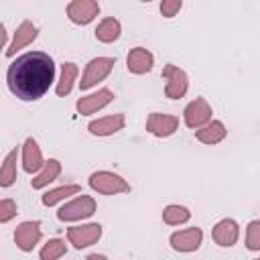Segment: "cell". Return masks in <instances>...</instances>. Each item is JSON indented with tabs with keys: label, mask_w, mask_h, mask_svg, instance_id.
I'll return each instance as SVG.
<instances>
[{
	"label": "cell",
	"mask_w": 260,
	"mask_h": 260,
	"mask_svg": "<svg viewBox=\"0 0 260 260\" xmlns=\"http://www.w3.org/2000/svg\"><path fill=\"white\" fill-rule=\"evenodd\" d=\"M169 242H171V248L177 252H195L203 242V232H201V228L179 230V232L171 234Z\"/></svg>",
	"instance_id": "11"
},
{
	"label": "cell",
	"mask_w": 260,
	"mask_h": 260,
	"mask_svg": "<svg viewBox=\"0 0 260 260\" xmlns=\"http://www.w3.org/2000/svg\"><path fill=\"white\" fill-rule=\"evenodd\" d=\"M152 65H154V57H152V53L148 49H144V47L130 49V53L126 57V67H128L130 73L144 75V73H148L152 69Z\"/></svg>",
	"instance_id": "16"
},
{
	"label": "cell",
	"mask_w": 260,
	"mask_h": 260,
	"mask_svg": "<svg viewBox=\"0 0 260 260\" xmlns=\"http://www.w3.org/2000/svg\"><path fill=\"white\" fill-rule=\"evenodd\" d=\"M181 6H183V0H162L160 2V14L165 18H173L175 14H179Z\"/></svg>",
	"instance_id": "28"
},
{
	"label": "cell",
	"mask_w": 260,
	"mask_h": 260,
	"mask_svg": "<svg viewBox=\"0 0 260 260\" xmlns=\"http://www.w3.org/2000/svg\"><path fill=\"white\" fill-rule=\"evenodd\" d=\"M124 124H126L124 114H112V116H104V118L91 120L87 124V130L93 136H112V134L120 132L124 128Z\"/></svg>",
	"instance_id": "15"
},
{
	"label": "cell",
	"mask_w": 260,
	"mask_h": 260,
	"mask_svg": "<svg viewBox=\"0 0 260 260\" xmlns=\"http://www.w3.org/2000/svg\"><path fill=\"white\" fill-rule=\"evenodd\" d=\"M211 236H213V242L221 248H232L236 242H238V236H240V225L225 217V219H219L213 230H211Z\"/></svg>",
	"instance_id": "14"
},
{
	"label": "cell",
	"mask_w": 260,
	"mask_h": 260,
	"mask_svg": "<svg viewBox=\"0 0 260 260\" xmlns=\"http://www.w3.org/2000/svg\"><path fill=\"white\" fill-rule=\"evenodd\" d=\"M95 39L100 41V43H114V41H118L120 39V32H122V24H120V20L118 18H114V16H108V18H104V20H100V24L95 26Z\"/></svg>",
	"instance_id": "19"
},
{
	"label": "cell",
	"mask_w": 260,
	"mask_h": 260,
	"mask_svg": "<svg viewBox=\"0 0 260 260\" xmlns=\"http://www.w3.org/2000/svg\"><path fill=\"white\" fill-rule=\"evenodd\" d=\"M162 77L167 81L165 83V95L169 100H181L187 93V89H189V77H187V73L181 67L173 65V63L165 65L162 67Z\"/></svg>",
	"instance_id": "5"
},
{
	"label": "cell",
	"mask_w": 260,
	"mask_h": 260,
	"mask_svg": "<svg viewBox=\"0 0 260 260\" xmlns=\"http://www.w3.org/2000/svg\"><path fill=\"white\" fill-rule=\"evenodd\" d=\"M225 134H228V130L221 120H209L205 126L195 130V138L203 144H217L225 138Z\"/></svg>",
	"instance_id": "18"
},
{
	"label": "cell",
	"mask_w": 260,
	"mask_h": 260,
	"mask_svg": "<svg viewBox=\"0 0 260 260\" xmlns=\"http://www.w3.org/2000/svg\"><path fill=\"white\" fill-rule=\"evenodd\" d=\"M89 187L102 195H118V193H128L130 185L124 177L112 173V171H95L89 175Z\"/></svg>",
	"instance_id": "3"
},
{
	"label": "cell",
	"mask_w": 260,
	"mask_h": 260,
	"mask_svg": "<svg viewBox=\"0 0 260 260\" xmlns=\"http://www.w3.org/2000/svg\"><path fill=\"white\" fill-rule=\"evenodd\" d=\"M189 219H191V211L185 205L171 203L162 209V221L167 225H181V223H187Z\"/></svg>",
	"instance_id": "23"
},
{
	"label": "cell",
	"mask_w": 260,
	"mask_h": 260,
	"mask_svg": "<svg viewBox=\"0 0 260 260\" xmlns=\"http://www.w3.org/2000/svg\"><path fill=\"white\" fill-rule=\"evenodd\" d=\"M100 238H102V225L100 223H83V225L67 228V240L77 250L93 246Z\"/></svg>",
	"instance_id": "7"
},
{
	"label": "cell",
	"mask_w": 260,
	"mask_h": 260,
	"mask_svg": "<svg viewBox=\"0 0 260 260\" xmlns=\"http://www.w3.org/2000/svg\"><path fill=\"white\" fill-rule=\"evenodd\" d=\"M16 213H18L16 201H12V199H2V201H0V223L10 221Z\"/></svg>",
	"instance_id": "27"
},
{
	"label": "cell",
	"mask_w": 260,
	"mask_h": 260,
	"mask_svg": "<svg viewBox=\"0 0 260 260\" xmlns=\"http://www.w3.org/2000/svg\"><path fill=\"white\" fill-rule=\"evenodd\" d=\"M55 81V63L51 55L43 51H28L16 57L8 71V89L22 102H35L43 98Z\"/></svg>",
	"instance_id": "1"
},
{
	"label": "cell",
	"mask_w": 260,
	"mask_h": 260,
	"mask_svg": "<svg viewBox=\"0 0 260 260\" xmlns=\"http://www.w3.org/2000/svg\"><path fill=\"white\" fill-rule=\"evenodd\" d=\"M140 2H150V0H140Z\"/></svg>",
	"instance_id": "29"
},
{
	"label": "cell",
	"mask_w": 260,
	"mask_h": 260,
	"mask_svg": "<svg viewBox=\"0 0 260 260\" xmlns=\"http://www.w3.org/2000/svg\"><path fill=\"white\" fill-rule=\"evenodd\" d=\"M45 162L47 160L43 158V152H41L37 140L26 138L24 144H22V171L28 173V175H35L45 167Z\"/></svg>",
	"instance_id": "17"
},
{
	"label": "cell",
	"mask_w": 260,
	"mask_h": 260,
	"mask_svg": "<svg viewBox=\"0 0 260 260\" xmlns=\"http://www.w3.org/2000/svg\"><path fill=\"white\" fill-rule=\"evenodd\" d=\"M37 35H39V28H37L30 20H22V22L16 26V30H14L12 41L6 45L4 55H6V57H14V55H16V51H20L22 47L30 45V43L37 39Z\"/></svg>",
	"instance_id": "12"
},
{
	"label": "cell",
	"mask_w": 260,
	"mask_h": 260,
	"mask_svg": "<svg viewBox=\"0 0 260 260\" xmlns=\"http://www.w3.org/2000/svg\"><path fill=\"white\" fill-rule=\"evenodd\" d=\"M65 254H67V246H65V242L59 240V238L49 240V242L41 248V252H39L41 260H57V258H61V256H65Z\"/></svg>",
	"instance_id": "25"
},
{
	"label": "cell",
	"mask_w": 260,
	"mask_h": 260,
	"mask_svg": "<svg viewBox=\"0 0 260 260\" xmlns=\"http://www.w3.org/2000/svg\"><path fill=\"white\" fill-rule=\"evenodd\" d=\"M112 100H114V91L108 89V87H102V89H98L93 93H87V95L79 98L77 104H75V108H77V112L81 116H89V114H95L98 110L106 108Z\"/></svg>",
	"instance_id": "9"
},
{
	"label": "cell",
	"mask_w": 260,
	"mask_h": 260,
	"mask_svg": "<svg viewBox=\"0 0 260 260\" xmlns=\"http://www.w3.org/2000/svg\"><path fill=\"white\" fill-rule=\"evenodd\" d=\"M77 73H79V69H77L75 63H69L67 61V63L61 65V77H59V81L55 85V93L59 98H65V95L71 93V89H73V85L77 81Z\"/></svg>",
	"instance_id": "20"
},
{
	"label": "cell",
	"mask_w": 260,
	"mask_h": 260,
	"mask_svg": "<svg viewBox=\"0 0 260 260\" xmlns=\"http://www.w3.org/2000/svg\"><path fill=\"white\" fill-rule=\"evenodd\" d=\"M95 199L89 195H77L75 199L67 201L65 205L59 207L57 211V219L59 221H79V219H87L95 213Z\"/></svg>",
	"instance_id": "2"
},
{
	"label": "cell",
	"mask_w": 260,
	"mask_h": 260,
	"mask_svg": "<svg viewBox=\"0 0 260 260\" xmlns=\"http://www.w3.org/2000/svg\"><path fill=\"white\" fill-rule=\"evenodd\" d=\"M77 193H81V187L75 185V183H69V185H61V187H55V189L47 191V193L41 197V201H43L45 207H53V205H57L59 201H63V199H67V197H71V195H77Z\"/></svg>",
	"instance_id": "22"
},
{
	"label": "cell",
	"mask_w": 260,
	"mask_h": 260,
	"mask_svg": "<svg viewBox=\"0 0 260 260\" xmlns=\"http://www.w3.org/2000/svg\"><path fill=\"white\" fill-rule=\"evenodd\" d=\"M41 221H22L14 232V242L22 252H30L41 242Z\"/></svg>",
	"instance_id": "13"
},
{
	"label": "cell",
	"mask_w": 260,
	"mask_h": 260,
	"mask_svg": "<svg viewBox=\"0 0 260 260\" xmlns=\"http://www.w3.org/2000/svg\"><path fill=\"white\" fill-rule=\"evenodd\" d=\"M211 106L205 98H195L193 102H189L183 110V120H185V126L191 128V130H197L201 126H205L209 120H211Z\"/></svg>",
	"instance_id": "6"
},
{
	"label": "cell",
	"mask_w": 260,
	"mask_h": 260,
	"mask_svg": "<svg viewBox=\"0 0 260 260\" xmlns=\"http://www.w3.org/2000/svg\"><path fill=\"white\" fill-rule=\"evenodd\" d=\"M246 248L260 252V219H252L246 225Z\"/></svg>",
	"instance_id": "26"
},
{
	"label": "cell",
	"mask_w": 260,
	"mask_h": 260,
	"mask_svg": "<svg viewBox=\"0 0 260 260\" xmlns=\"http://www.w3.org/2000/svg\"><path fill=\"white\" fill-rule=\"evenodd\" d=\"M100 14L98 0H71L67 4V18L73 24H89Z\"/></svg>",
	"instance_id": "8"
},
{
	"label": "cell",
	"mask_w": 260,
	"mask_h": 260,
	"mask_svg": "<svg viewBox=\"0 0 260 260\" xmlns=\"http://www.w3.org/2000/svg\"><path fill=\"white\" fill-rule=\"evenodd\" d=\"M59 175H61V162L57 158H49L45 162V167L35 175V179H30V187L32 189H43L49 183H53Z\"/></svg>",
	"instance_id": "21"
},
{
	"label": "cell",
	"mask_w": 260,
	"mask_h": 260,
	"mask_svg": "<svg viewBox=\"0 0 260 260\" xmlns=\"http://www.w3.org/2000/svg\"><path fill=\"white\" fill-rule=\"evenodd\" d=\"M114 63H116L114 57H93V59L85 65V71H83V75H81V81H79L81 91L93 87L98 81H104V79L110 75Z\"/></svg>",
	"instance_id": "4"
},
{
	"label": "cell",
	"mask_w": 260,
	"mask_h": 260,
	"mask_svg": "<svg viewBox=\"0 0 260 260\" xmlns=\"http://www.w3.org/2000/svg\"><path fill=\"white\" fill-rule=\"evenodd\" d=\"M177 128H179V118H177V116L152 112V114H148V118H146V130H148L152 136L167 138V136L175 134Z\"/></svg>",
	"instance_id": "10"
},
{
	"label": "cell",
	"mask_w": 260,
	"mask_h": 260,
	"mask_svg": "<svg viewBox=\"0 0 260 260\" xmlns=\"http://www.w3.org/2000/svg\"><path fill=\"white\" fill-rule=\"evenodd\" d=\"M16 156H18L16 148H12L4 156V162H2V169H0V187H10L16 181Z\"/></svg>",
	"instance_id": "24"
}]
</instances>
